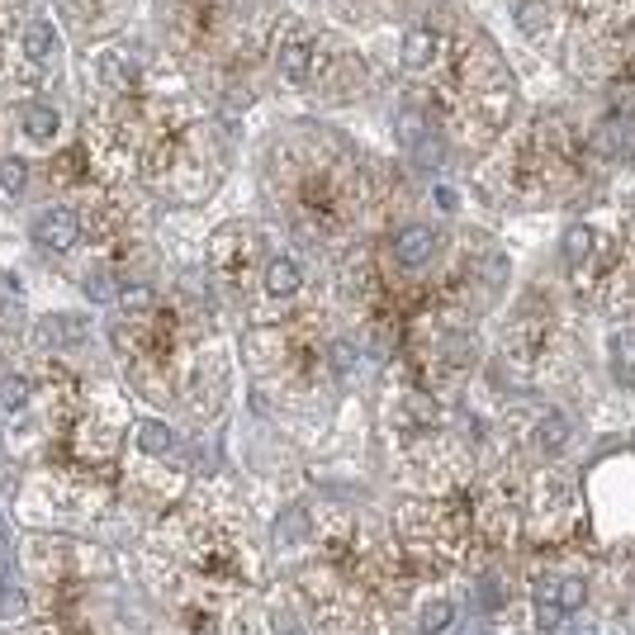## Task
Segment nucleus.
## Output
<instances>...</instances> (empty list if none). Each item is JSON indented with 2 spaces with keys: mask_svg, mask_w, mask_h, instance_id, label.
<instances>
[{
  "mask_svg": "<svg viewBox=\"0 0 635 635\" xmlns=\"http://www.w3.org/2000/svg\"><path fill=\"white\" fill-rule=\"evenodd\" d=\"M34 242L43 247V252H72L76 242H81V218L72 214V209H43V214L34 218Z\"/></svg>",
  "mask_w": 635,
  "mask_h": 635,
  "instance_id": "obj_1",
  "label": "nucleus"
},
{
  "mask_svg": "<svg viewBox=\"0 0 635 635\" xmlns=\"http://www.w3.org/2000/svg\"><path fill=\"white\" fill-rule=\"evenodd\" d=\"M356 361H361V351H351L346 342L332 346V365H337V375H342V380H351V370H356Z\"/></svg>",
  "mask_w": 635,
  "mask_h": 635,
  "instance_id": "obj_22",
  "label": "nucleus"
},
{
  "mask_svg": "<svg viewBox=\"0 0 635 635\" xmlns=\"http://www.w3.org/2000/svg\"><path fill=\"white\" fill-rule=\"evenodd\" d=\"M446 351H451L446 361H451L455 370H465V365H474V342H470V337H446Z\"/></svg>",
  "mask_w": 635,
  "mask_h": 635,
  "instance_id": "obj_21",
  "label": "nucleus"
},
{
  "mask_svg": "<svg viewBox=\"0 0 635 635\" xmlns=\"http://www.w3.org/2000/svg\"><path fill=\"white\" fill-rule=\"evenodd\" d=\"M275 67H280V76H285L290 86H304L309 72H313V43H309V38H290V43H280Z\"/></svg>",
  "mask_w": 635,
  "mask_h": 635,
  "instance_id": "obj_4",
  "label": "nucleus"
},
{
  "mask_svg": "<svg viewBox=\"0 0 635 635\" xmlns=\"http://www.w3.org/2000/svg\"><path fill=\"white\" fill-rule=\"evenodd\" d=\"M152 304H157L152 285H124V290H119V309H124L128 318H143V313H152Z\"/></svg>",
  "mask_w": 635,
  "mask_h": 635,
  "instance_id": "obj_17",
  "label": "nucleus"
},
{
  "mask_svg": "<svg viewBox=\"0 0 635 635\" xmlns=\"http://www.w3.org/2000/svg\"><path fill=\"white\" fill-rule=\"evenodd\" d=\"M451 621H455V607L446 598H436V602H427L418 612V631L422 635H446L451 631Z\"/></svg>",
  "mask_w": 635,
  "mask_h": 635,
  "instance_id": "obj_12",
  "label": "nucleus"
},
{
  "mask_svg": "<svg viewBox=\"0 0 635 635\" xmlns=\"http://www.w3.org/2000/svg\"><path fill=\"white\" fill-rule=\"evenodd\" d=\"M304 536H309V512L304 508L280 512V522H275V545H280V550H294V545H304Z\"/></svg>",
  "mask_w": 635,
  "mask_h": 635,
  "instance_id": "obj_10",
  "label": "nucleus"
},
{
  "mask_svg": "<svg viewBox=\"0 0 635 635\" xmlns=\"http://www.w3.org/2000/svg\"><path fill=\"white\" fill-rule=\"evenodd\" d=\"M427 133H432V124H427L422 109H399V143L408 147V152H418Z\"/></svg>",
  "mask_w": 635,
  "mask_h": 635,
  "instance_id": "obj_13",
  "label": "nucleus"
},
{
  "mask_svg": "<svg viewBox=\"0 0 635 635\" xmlns=\"http://www.w3.org/2000/svg\"><path fill=\"white\" fill-rule=\"evenodd\" d=\"M86 337H91V318H81V313H53V318L38 323V342L43 346H81Z\"/></svg>",
  "mask_w": 635,
  "mask_h": 635,
  "instance_id": "obj_3",
  "label": "nucleus"
},
{
  "mask_svg": "<svg viewBox=\"0 0 635 635\" xmlns=\"http://www.w3.org/2000/svg\"><path fill=\"white\" fill-rule=\"evenodd\" d=\"M24 53H29V62H34V67H53L57 53H62V43H57V29H53V24L34 19V24L24 29Z\"/></svg>",
  "mask_w": 635,
  "mask_h": 635,
  "instance_id": "obj_6",
  "label": "nucleus"
},
{
  "mask_svg": "<svg viewBox=\"0 0 635 635\" xmlns=\"http://www.w3.org/2000/svg\"><path fill=\"white\" fill-rule=\"evenodd\" d=\"M522 29H527V34L541 29V5H522Z\"/></svg>",
  "mask_w": 635,
  "mask_h": 635,
  "instance_id": "obj_23",
  "label": "nucleus"
},
{
  "mask_svg": "<svg viewBox=\"0 0 635 635\" xmlns=\"http://www.w3.org/2000/svg\"><path fill=\"white\" fill-rule=\"evenodd\" d=\"M275 635H304V631H299L294 621H285V626H275Z\"/></svg>",
  "mask_w": 635,
  "mask_h": 635,
  "instance_id": "obj_24",
  "label": "nucleus"
},
{
  "mask_svg": "<svg viewBox=\"0 0 635 635\" xmlns=\"http://www.w3.org/2000/svg\"><path fill=\"white\" fill-rule=\"evenodd\" d=\"M24 612V588L19 583H0V621H15Z\"/></svg>",
  "mask_w": 635,
  "mask_h": 635,
  "instance_id": "obj_20",
  "label": "nucleus"
},
{
  "mask_svg": "<svg viewBox=\"0 0 635 635\" xmlns=\"http://www.w3.org/2000/svg\"><path fill=\"white\" fill-rule=\"evenodd\" d=\"M19 128L29 133V143H53L57 128H62V119H57L53 105H29L24 114H19Z\"/></svg>",
  "mask_w": 635,
  "mask_h": 635,
  "instance_id": "obj_8",
  "label": "nucleus"
},
{
  "mask_svg": "<svg viewBox=\"0 0 635 635\" xmlns=\"http://www.w3.org/2000/svg\"><path fill=\"white\" fill-rule=\"evenodd\" d=\"M138 451L171 455V451H176V432H171L166 422H143V427H138Z\"/></svg>",
  "mask_w": 635,
  "mask_h": 635,
  "instance_id": "obj_11",
  "label": "nucleus"
},
{
  "mask_svg": "<svg viewBox=\"0 0 635 635\" xmlns=\"http://www.w3.org/2000/svg\"><path fill=\"white\" fill-rule=\"evenodd\" d=\"M299 280H304V271H299V261H294V256H275L271 266H266V290H271L275 299L294 294V290H299Z\"/></svg>",
  "mask_w": 635,
  "mask_h": 635,
  "instance_id": "obj_9",
  "label": "nucleus"
},
{
  "mask_svg": "<svg viewBox=\"0 0 635 635\" xmlns=\"http://www.w3.org/2000/svg\"><path fill=\"white\" fill-rule=\"evenodd\" d=\"M436 247H441V237L427 228V223H408L394 233V261H399L403 271H422V266H432Z\"/></svg>",
  "mask_w": 635,
  "mask_h": 635,
  "instance_id": "obj_2",
  "label": "nucleus"
},
{
  "mask_svg": "<svg viewBox=\"0 0 635 635\" xmlns=\"http://www.w3.org/2000/svg\"><path fill=\"white\" fill-rule=\"evenodd\" d=\"M0 190H5L10 200L29 190V162H24V157H0Z\"/></svg>",
  "mask_w": 635,
  "mask_h": 635,
  "instance_id": "obj_15",
  "label": "nucleus"
},
{
  "mask_svg": "<svg viewBox=\"0 0 635 635\" xmlns=\"http://www.w3.org/2000/svg\"><path fill=\"white\" fill-rule=\"evenodd\" d=\"M81 290H86V299H91V304H109V299H119V285H114V271H109V266H95V271H86Z\"/></svg>",
  "mask_w": 635,
  "mask_h": 635,
  "instance_id": "obj_14",
  "label": "nucleus"
},
{
  "mask_svg": "<svg viewBox=\"0 0 635 635\" xmlns=\"http://www.w3.org/2000/svg\"><path fill=\"white\" fill-rule=\"evenodd\" d=\"M436 62V34L432 29H408L403 34V67L408 72H427Z\"/></svg>",
  "mask_w": 635,
  "mask_h": 635,
  "instance_id": "obj_7",
  "label": "nucleus"
},
{
  "mask_svg": "<svg viewBox=\"0 0 635 635\" xmlns=\"http://www.w3.org/2000/svg\"><path fill=\"white\" fill-rule=\"evenodd\" d=\"M29 380L24 375H5L0 380V413H19V408H29Z\"/></svg>",
  "mask_w": 635,
  "mask_h": 635,
  "instance_id": "obj_16",
  "label": "nucleus"
},
{
  "mask_svg": "<svg viewBox=\"0 0 635 635\" xmlns=\"http://www.w3.org/2000/svg\"><path fill=\"white\" fill-rule=\"evenodd\" d=\"M569 441H574V418L560 413V408H550V413L536 422V451H541V455H560Z\"/></svg>",
  "mask_w": 635,
  "mask_h": 635,
  "instance_id": "obj_5",
  "label": "nucleus"
},
{
  "mask_svg": "<svg viewBox=\"0 0 635 635\" xmlns=\"http://www.w3.org/2000/svg\"><path fill=\"white\" fill-rule=\"evenodd\" d=\"M588 252H593V233H588V228H569V233H564V261H569V266H583Z\"/></svg>",
  "mask_w": 635,
  "mask_h": 635,
  "instance_id": "obj_19",
  "label": "nucleus"
},
{
  "mask_svg": "<svg viewBox=\"0 0 635 635\" xmlns=\"http://www.w3.org/2000/svg\"><path fill=\"white\" fill-rule=\"evenodd\" d=\"M583 598H588V583H583V579H555V602H560L564 617H569V612H579Z\"/></svg>",
  "mask_w": 635,
  "mask_h": 635,
  "instance_id": "obj_18",
  "label": "nucleus"
}]
</instances>
